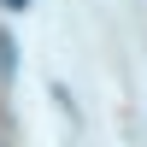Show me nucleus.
I'll return each mask as SVG.
<instances>
[{"label":"nucleus","instance_id":"f257e3e1","mask_svg":"<svg viewBox=\"0 0 147 147\" xmlns=\"http://www.w3.org/2000/svg\"><path fill=\"white\" fill-rule=\"evenodd\" d=\"M18 6H30V0H18Z\"/></svg>","mask_w":147,"mask_h":147}]
</instances>
